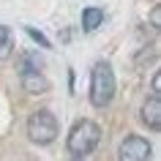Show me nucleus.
<instances>
[{"mask_svg":"<svg viewBox=\"0 0 161 161\" xmlns=\"http://www.w3.org/2000/svg\"><path fill=\"white\" fill-rule=\"evenodd\" d=\"M98 142H101V128H98V123L82 118V120L74 123L71 134H68V153L76 156V158H82L87 153H93L98 147Z\"/></svg>","mask_w":161,"mask_h":161,"instance_id":"f257e3e1","label":"nucleus"},{"mask_svg":"<svg viewBox=\"0 0 161 161\" xmlns=\"http://www.w3.org/2000/svg\"><path fill=\"white\" fill-rule=\"evenodd\" d=\"M115 98V71L109 63H96L90 74V101L93 107L104 109Z\"/></svg>","mask_w":161,"mask_h":161,"instance_id":"f03ea898","label":"nucleus"},{"mask_svg":"<svg viewBox=\"0 0 161 161\" xmlns=\"http://www.w3.org/2000/svg\"><path fill=\"white\" fill-rule=\"evenodd\" d=\"M58 131H60L58 128V118H55L49 109H36L33 115L27 118V136H30L36 145L55 142Z\"/></svg>","mask_w":161,"mask_h":161,"instance_id":"7ed1b4c3","label":"nucleus"},{"mask_svg":"<svg viewBox=\"0 0 161 161\" xmlns=\"http://www.w3.org/2000/svg\"><path fill=\"white\" fill-rule=\"evenodd\" d=\"M150 142L145 139V136H126L123 142H120V161H150Z\"/></svg>","mask_w":161,"mask_h":161,"instance_id":"20e7f679","label":"nucleus"},{"mask_svg":"<svg viewBox=\"0 0 161 161\" xmlns=\"http://www.w3.org/2000/svg\"><path fill=\"white\" fill-rule=\"evenodd\" d=\"M142 123L150 131H158L161 128V96L153 93L147 101L142 104Z\"/></svg>","mask_w":161,"mask_h":161,"instance_id":"39448f33","label":"nucleus"},{"mask_svg":"<svg viewBox=\"0 0 161 161\" xmlns=\"http://www.w3.org/2000/svg\"><path fill=\"white\" fill-rule=\"evenodd\" d=\"M19 74H22V87H25L27 93H47L49 90V79L38 68H25Z\"/></svg>","mask_w":161,"mask_h":161,"instance_id":"423d86ee","label":"nucleus"},{"mask_svg":"<svg viewBox=\"0 0 161 161\" xmlns=\"http://www.w3.org/2000/svg\"><path fill=\"white\" fill-rule=\"evenodd\" d=\"M101 22H104V11L101 8H93V6H90V8L82 11V27H85L87 33H93Z\"/></svg>","mask_w":161,"mask_h":161,"instance_id":"0eeeda50","label":"nucleus"},{"mask_svg":"<svg viewBox=\"0 0 161 161\" xmlns=\"http://www.w3.org/2000/svg\"><path fill=\"white\" fill-rule=\"evenodd\" d=\"M14 49V38H11V30L6 25H0V60H6Z\"/></svg>","mask_w":161,"mask_h":161,"instance_id":"6e6552de","label":"nucleus"},{"mask_svg":"<svg viewBox=\"0 0 161 161\" xmlns=\"http://www.w3.org/2000/svg\"><path fill=\"white\" fill-rule=\"evenodd\" d=\"M25 33L30 36V38H33L36 44H41L44 49H49V47H52V44H49V38H47V36H44V33H38L36 27H30V25H27V27H25Z\"/></svg>","mask_w":161,"mask_h":161,"instance_id":"1a4fd4ad","label":"nucleus"},{"mask_svg":"<svg viewBox=\"0 0 161 161\" xmlns=\"http://www.w3.org/2000/svg\"><path fill=\"white\" fill-rule=\"evenodd\" d=\"M153 93H158V96H161V76H158V74L153 76Z\"/></svg>","mask_w":161,"mask_h":161,"instance_id":"9d476101","label":"nucleus"}]
</instances>
